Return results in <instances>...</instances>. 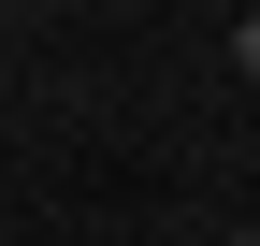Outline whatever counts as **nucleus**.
<instances>
[{"label":"nucleus","mask_w":260,"mask_h":246,"mask_svg":"<svg viewBox=\"0 0 260 246\" xmlns=\"http://www.w3.org/2000/svg\"><path fill=\"white\" fill-rule=\"evenodd\" d=\"M232 58H246V73H260V15H246V29H232Z\"/></svg>","instance_id":"f257e3e1"},{"label":"nucleus","mask_w":260,"mask_h":246,"mask_svg":"<svg viewBox=\"0 0 260 246\" xmlns=\"http://www.w3.org/2000/svg\"><path fill=\"white\" fill-rule=\"evenodd\" d=\"M232 246H260V232H232Z\"/></svg>","instance_id":"f03ea898"}]
</instances>
